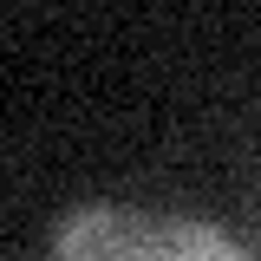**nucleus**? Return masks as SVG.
<instances>
[{
	"instance_id": "obj_1",
	"label": "nucleus",
	"mask_w": 261,
	"mask_h": 261,
	"mask_svg": "<svg viewBox=\"0 0 261 261\" xmlns=\"http://www.w3.org/2000/svg\"><path fill=\"white\" fill-rule=\"evenodd\" d=\"M53 261H157V228L98 202V209H79L59 228Z\"/></svg>"
},
{
	"instance_id": "obj_2",
	"label": "nucleus",
	"mask_w": 261,
	"mask_h": 261,
	"mask_svg": "<svg viewBox=\"0 0 261 261\" xmlns=\"http://www.w3.org/2000/svg\"><path fill=\"white\" fill-rule=\"evenodd\" d=\"M157 261H242V248L209 222H170L157 228Z\"/></svg>"
}]
</instances>
